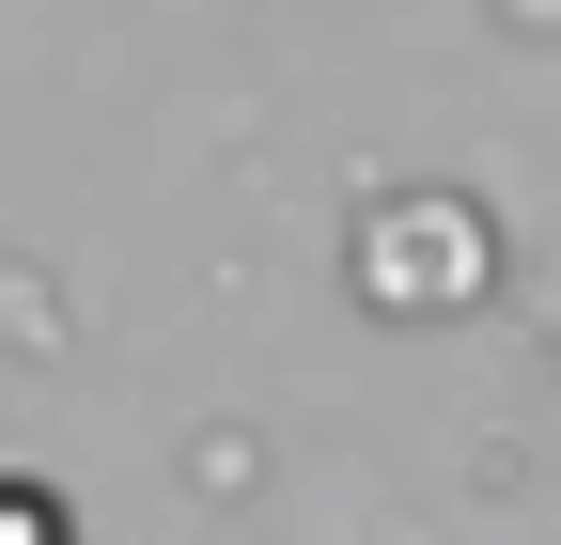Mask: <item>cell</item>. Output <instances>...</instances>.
Wrapping results in <instances>:
<instances>
[{
  "mask_svg": "<svg viewBox=\"0 0 561 545\" xmlns=\"http://www.w3.org/2000/svg\"><path fill=\"white\" fill-rule=\"evenodd\" d=\"M483 281H500V234H483V202L405 187V202H375V219H359V297H375V312H468Z\"/></svg>",
  "mask_w": 561,
  "mask_h": 545,
  "instance_id": "cell-1",
  "label": "cell"
},
{
  "mask_svg": "<svg viewBox=\"0 0 561 545\" xmlns=\"http://www.w3.org/2000/svg\"><path fill=\"white\" fill-rule=\"evenodd\" d=\"M0 530H62V499L47 484H0Z\"/></svg>",
  "mask_w": 561,
  "mask_h": 545,
  "instance_id": "cell-2",
  "label": "cell"
}]
</instances>
